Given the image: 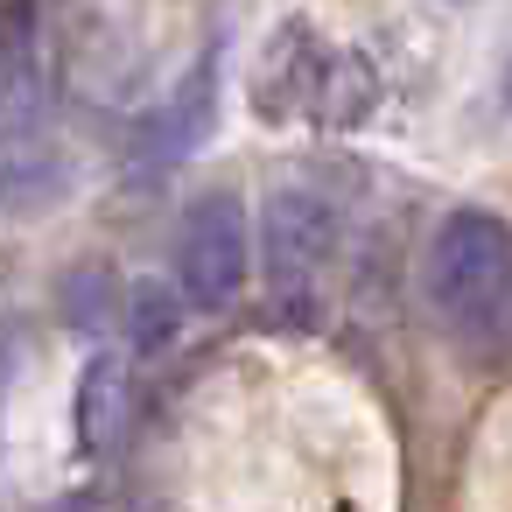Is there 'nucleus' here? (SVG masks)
<instances>
[{
	"label": "nucleus",
	"instance_id": "obj_1",
	"mask_svg": "<svg viewBox=\"0 0 512 512\" xmlns=\"http://www.w3.org/2000/svg\"><path fill=\"white\" fill-rule=\"evenodd\" d=\"M512 295V225L498 211H449L428 239V302L449 323H484Z\"/></svg>",
	"mask_w": 512,
	"mask_h": 512
},
{
	"label": "nucleus",
	"instance_id": "obj_2",
	"mask_svg": "<svg viewBox=\"0 0 512 512\" xmlns=\"http://www.w3.org/2000/svg\"><path fill=\"white\" fill-rule=\"evenodd\" d=\"M253 239L260 232L246 225V204L232 190L197 197L183 232H176V281H183V295L197 309H225L246 288V274H253Z\"/></svg>",
	"mask_w": 512,
	"mask_h": 512
},
{
	"label": "nucleus",
	"instance_id": "obj_3",
	"mask_svg": "<svg viewBox=\"0 0 512 512\" xmlns=\"http://www.w3.org/2000/svg\"><path fill=\"white\" fill-rule=\"evenodd\" d=\"M337 246V211L316 190H274L260 211V260L281 288H302Z\"/></svg>",
	"mask_w": 512,
	"mask_h": 512
},
{
	"label": "nucleus",
	"instance_id": "obj_4",
	"mask_svg": "<svg viewBox=\"0 0 512 512\" xmlns=\"http://www.w3.org/2000/svg\"><path fill=\"white\" fill-rule=\"evenodd\" d=\"M211 127H218V50H204L183 78H176V92L148 113V127H141V162H155V169H169V162H190L204 141H211Z\"/></svg>",
	"mask_w": 512,
	"mask_h": 512
},
{
	"label": "nucleus",
	"instance_id": "obj_5",
	"mask_svg": "<svg viewBox=\"0 0 512 512\" xmlns=\"http://www.w3.org/2000/svg\"><path fill=\"white\" fill-rule=\"evenodd\" d=\"M134 365L120 351H92L85 372H78V449L85 456H113L127 435H134Z\"/></svg>",
	"mask_w": 512,
	"mask_h": 512
},
{
	"label": "nucleus",
	"instance_id": "obj_6",
	"mask_svg": "<svg viewBox=\"0 0 512 512\" xmlns=\"http://www.w3.org/2000/svg\"><path fill=\"white\" fill-rule=\"evenodd\" d=\"M43 120V57L22 8H0V148L36 141Z\"/></svg>",
	"mask_w": 512,
	"mask_h": 512
},
{
	"label": "nucleus",
	"instance_id": "obj_7",
	"mask_svg": "<svg viewBox=\"0 0 512 512\" xmlns=\"http://www.w3.org/2000/svg\"><path fill=\"white\" fill-rule=\"evenodd\" d=\"M316 64H323V50H316V36H309L302 22H288V29L267 43V64H260V85H253V106H260L267 127H281L288 113H309Z\"/></svg>",
	"mask_w": 512,
	"mask_h": 512
},
{
	"label": "nucleus",
	"instance_id": "obj_8",
	"mask_svg": "<svg viewBox=\"0 0 512 512\" xmlns=\"http://www.w3.org/2000/svg\"><path fill=\"white\" fill-rule=\"evenodd\" d=\"M372 106H379V71H372L358 50H323L316 85H309V120L330 127V134H344V127H358Z\"/></svg>",
	"mask_w": 512,
	"mask_h": 512
},
{
	"label": "nucleus",
	"instance_id": "obj_9",
	"mask_svg": "<svg viewBox=\"0 0 512 512\" xmlns=\"http://www.w3.org/2000/svg\"><path fill=\"white\" fill-rule=\"evenodd\" d=\"M64 323L78 330V337H106L113 323H127V295H120V281H113V267H71L64 274Z\"/></svg>",
	"mask_w": 512,
	"mask_h": 512
},
{
	"label": "nucleus",
	"instance_id": "obj_10",
	"mask_svg": "<svg viewBox=\"0 0 512 512\" xmlns=\"http://www.w3.org/2000/svg\"><path fill=\"white\" fill-rule=\"evenodd\" d=\"M183 288V281H176ZM169 281H134L127 288V337H134V351H169L176 344V330H183V302L190 295H176Z\"/></svg>",
	"mask_w": 512,
	"mask_h": 512
},
{
	"label": "nucleus",
	"instance_id": "obj_11",
	"mask_svg": "<svg viewBox=\"0 0 512 512\" xmlns=\"http://www.w3.org/2000/svg\"><path fill=\"white\" fill-rule=\"evenodd\" d=\"M0 379H8V330H0Z\"/></svg>",
	"mask_w": 512,
	"mask_h": 512
},
{
	"label": "nucleus",
	"instance_id": "obj_12",
	"mask_svg": "<svg viewBox=\"0 0 512 512\" xmlns=\"http://www.w3.org/2000/svg\"><path fill=\"white\" fill-rule=\"evenodd\" d=\"M505 106H512V64H505Z\"/></svg>",
	"mask_w": 512,
	"mask_h": 512
}]
</instances>
